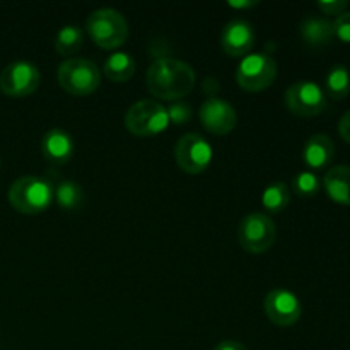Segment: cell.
I'll use <instances>...</instances> for the list:
<instances>
[{
  "label": "cell",
  "mask_w": 350,
  "mask_h": 350,
  "mask_svg": "<svg viewBox=\"0 0 350 350\" xmlns=\"http://www.w3.org/2000/svg\"><path fill=\"white\" fill-rule=\"evenodd\" d=\"M198 116L207 132L214 135H228L238 125V113L234 106L219 96H207L198 109Z\"/></svg>",
  "instance_id": "7c38bea8"
},
{
  "label": "cell",
  "mask_w": 350,
  "mask_h": 350,
  "mask_svg": "<svg viewBox=\"0 0 350 350\" xmlns=\"http://www.w3.org/2000/svg\"><path fill=\"white\" fill-rule=\"evenodd\" d=\"M41 152L53 166H64L75 152V142L64 129H51L41 137Z\"/></svg>",
  "instance_id": "5bb4252c"
},
{
  "label": "cell",
  "mask_w": 350,
  "mask_h": 350,
  "mask_svg": "<svg viewBox=\"0 0 350 350\" xmlns=\"http://www.w3.org/2000/svg\"><path fill=\"white\" fill-rule=\"evenodd\" d=\"M212 159H214V149L200 133L188 132L174 144V161L185 173H204L211 166Z\"/></svg>",
  "instance_id": "ba28073f"
},
{
  "label": "cell",
  "mask_w": 350,
  "mask_h": 350,
  "mask_svg": "<svg viewBox=\"0 0 350 350\" xmlns=\"http://www.w3.org/2000/svg\"><path fill=\"white\" fill-rule=\"evenodd\" d=\"M228 5L232 9H252L258 5V0H228Z\"/></svg>",
  "instance_id": "f1b7e54d"
},
{
  "label": "cell",
  "mask_w": 350,
  "mask_h": 350,
  "mask_svg": "<svg viewBox=\"0 0 350 350\" xmlns=\"http://www.w3.org/2000/svg\"><path fill=\"white\" fill-rule=\"evenodd\" d=\"M166 109H167V116H170V123H174V125H185L188 120H191V115H193L191 105L185 101L171 103L170 108Z\"/></svg>",
  "instance_id": "cb8c5ba5"
},
{
  "label": "cell",
  "mask_w": 350,
  "mask_h": 350,
  "mask_svg": "<svg viewBox=\"0 0 350 350\" xmlns=\"http://www.w3.org/2000/svg\"><path fill=\"white\" fill-rule=\"evenodd\" d=\"M299 34L311 48H323L334 40V24L325 17H306L299 26Z\"/></svg>",
  "instance_id": "e0dca14e"
},
{
  "label": "cell",
  "mask_w": 350,
  "mask_h": 350,
  "mask_svg": "<svg viewBox=\"0 0 350 350\" xmlns=\"http://www.w3.org/2000/svg\"><path fill=\"white\" fill-rule=\"evenodd\" d=\"M125 125L135 137H154L170 126V116L161 103L140 99L126 109Z\"/></svg>",
  "instance_id": "8992f818"
},
{
  "label": "cell",
  "mask_w": 350,
  "mask_h": 350,
  "mask_svg": "<svg viewBox=\"0 0 350 350\" xmlns=\"http://www.w3.org/2000/svg\"><path fill=\"white\" fill-rule=\"evenodd\" d=\"M41 82V72L27 60L10 62L0 72V91L9 98H26L31 96Z\"/></svg>",
  "instance_id": "30bf717a"
},
{
  "label": "cell",
  "mask_w": 350,
  "mask_h": 350,
  "mask_svg": "<svg viewBox=\"0 0 350 350\" xmlns=\"http://www.w3.org/2000/svg\"><path fill=\"white\" fill-rule=\"evenodd\" d=\"M332 24H334V36L342 43H350V10H345L335 17Z\"/></svg>",
  "instance_id": "d4e9b609"
},
{
  "label": "cell",
  "mask_w": 350,
  "mask_h": 350,
  "mask_svg": "<svg viewBox=\"0 0 350 350\" xmlns=\"http://www.w3.org/2000/svg\"><path fill=\"white\" fill-rule=\"evenodd\" d=\"M265 314L275 327H293L299 321L301 314H303V306L293 291L286 289V287H277V289L270 291L265 296Z\"/></svg>",
  "instance_id": "8fae6325"
},
{
  "label": "cell",
  "mask_w": 350,
  "mask_h": 350,
  "mask_svg": "<svg viewBox=\"0 0 350 350\" xmlns=\"http://www.w3.org/2000/svg\"><path fill=\"white\" fill-rule=\"evenodd\" d=\"M287 109L293 115L311 118L328 108V98L323 88L314 81H296L287 88L284 96Z\"/></svg>",
  "instance_id": "9c48e42d"
},
{
  "label": "cell",
  "mask_w": 350,
  "mask_h": 350,
  "mask_svg": "<svg viewBox=\"0 0 350 350\" xmlns=\"http://www.w3.org/2000/svg\"><path fill=\"white\" fill-rule=\"evenodd\" d=\"M9 204L21 214L36 215L50 208L55 200V185L44 176H21L12 181L7 191Z\"/></svg>",
  "instance_id": "7a4b0ae2"
},
{
  "label": "cell",
  "mask_w": 350,
  "mask_h": 350,
  "mask_svg": "<svg viewBox=\"0 0 350 350\" xmlns=\"http://www.w3.org/2000/svg\"><path fill=\"white\" fill-rule=\"evenodd\" d=\"M84 43V31L75 24H67L55 36V50L62 57H70L77 53Z\"/></svg>",
  "instance_id": "ffe728a7"
},
{
  "label": "cell",
  "mask_w": 350,
  "mask_h": 350,
  "mask_svg": "<svg viewBox=\"0 0 350 350\" xmlns=\"http://www.w3.org/2000/svg\"><path fill=\"white\" fill-rule=\"evenodd\" d=\"M323 187L328 197L338 205L350 207V166L337 164L325 173Z\"/></svg>",
  "instance_id": "2e32d148"
},
{
  "label": "cell",
  "mask_w": 350,
  "mask_h": 350,
  "mask_svg": "<svg viewBox=\"0 0 350 350\" xmlns=\"http://www.w3.org/2000/svg\"><path fill=\"white\" fill-rule=\"evenodd\" d=\"M256 33L252 23L246 19H232L222 29L221 44L222 50L229 55V57H245L252 51L253 44H255Z\"/></svg>",
  "instance_id": "4fadbf2b"
},
{
  "label": "cell",
  "mask_w": 350,
  "mask_h": 350,
  "mask_svg": "<svg viewBox=\"0 0 350 350\" xmlns=\"http://www.w3.org/2000/svg\"><path fill=\"white\" fill-rule=\"evenodd\" d=\"M277 228L270 215L252 212L238 226V243L245 252L265 253L275 243Z\"/></svg>",
  "instance_id": "52a82bcc"
},
{
  "label": "cell",
  "mask_w": 350,
  "mask_h": 350,
  "mask_svg": "<svg viewBox=\"0 0 350 350\" xmlns=\"http://www.w3.org/2000/svg\"><path fill=\"white\" fill-rule=\"evenodd\" d=\"M335 144L327 133H314L306 140L303 149V161L311 170H323L334 161Z\"/></svg>",
  "instance_id": "9a60e30c"
},
{
  "label": "cell",
  "mask_w": 350,
  "mask_h": 350,
  "mask_svg": "<svg viewBox=\"0 0 350 350\" xmlns=\"http://www.w3.org/2000/svg\"><path fill=\"white\" fill-rule=\"evenodd\" d=\"M321 181L313 171L304 170L294 176L293 180V190L296 191L299 197H314L320 191Z\"/></svg>",
  "instance_id": "603a6c76"
},
{
  "label": "cell",
  "mask_w": 350,
  "mask_h": 350,
  "mask_svg": "<svg viewBox=\"0 0 350 350\" xmlns=\"http://www.w3.org/2000/svg\"><path fill=\"white\" fill-rule=\"evenodd\" d=\"M325 94L327 98L340 101L350 94V70L347 65L337 64L325 75Z\"/></svg>",
  "instance_id": "d6986e66"
},
{
  "label": "cell",
  "mask_w": 350,
  "mask_h": 350,
  "mask_svg": "<svg viewBox=\"0 0 350 350\" xmlns=\"http://www.w3.org/2000/svg\"><path fill=\"white\" fill-rule=\"evenodd\" d=\"M338 133L345 142L350 144V109L342 115L340 122H338Z\"/></svg>",
  "instance_id": "4316f807"
},
{
  "label": "cell",
  "mask_w": 350,
  "mask_h": 350,
  "mask_svg": "<svg viewBox=\"0 0 350 350\" xmlns=\"http://www.w3.org/2000/svg\"><path fill=\"white\" fill-rule=\"evenodd\" d=\"M60 88L72 96H89L101 85V70L92 60L81 57L65 58L57 70Z\"/></svg>",
  "instance_id": "277c9868"
},
{
  "label": "cell",
  "mask_w": 350,
  "mask_h": 350,
  "mask_svg": "<svg viewBox=\"0 0 350 350\" xmlns=\"http://www.w3.org/2000/svg\"><path fill=\"white\" fill-rule=\"evenodd\" d=\"M84 200V191L79 183L74 180H62L55 187V202L60 205L64 211H75L82 205Z\"/></svg>",
  "instance_id": "7402d4cb"
},
{
  "label": "cell",
  "mask_w": 350,
  "mask_h": 350,
  "mask_svg": "<svg viewBox=\"0 0 350 350\" xmlns=\"http://www.w3.org/2000/svg\"><path fill=\"white\" fill-rule=\"evenodd\" d=\"M103 72L111 82H126L135 74V60L126 51H113L106 57Z\"/></svg>",
  "instance_id": "ac0fdd59"
},
{
  "label": "cell",
  "mask_w": 350,
  "mask_h": 350,
  "mask_svg": "<svg viewBox=\"0 0 350 350\" xmlns=\"http://www.w3.org/2000/svg\"><path fill=\"white\" fill-rule=\"evenodd\" d=\"M277 77L275 58L265 51L248 53L241 58L236 70V82L248 92L265 91Z\"/></svg>",
  "instance_id": "5b68a950"
},
{
  "label": "cell",
  "mask_w": 350,
  "mask_h": 350,
  "mask_svg": "<svg viewBox=\"0 0 350 350\" xmlns=\"http://www.w3.org/2000/svg\"><path fill=\"white\" fill-rule=\"evenodd\" d=\"M85 27L91 40L105 50H116L129 38V23L122 12L111 7L92 10Z\"/></svg>",
  "instance_id": "3957f363"
},
{
  "label": "cell",
  "mask_w": 350,
  "mask_h": 350,
  "mask_svg": "<svg viewBox=\"0 0 350 350\" xmlns=\"http://www.w3.org/2000/svg\"><path fill=\"white\" fill-rule=\"evenodd\" d=\"M214 350H248L238 340H222L215 345Z\"/></svg>",
  "instance_id": "83f0119b"
},
{
  "label": "cell",
  "mask_w": 350,
  "mask_h": 350,
  "mask_svg": "<svg viewBox=\"0 0 350 350\" xmlns=\"http://www.w3.org/2000/svg\"><path fill=\"white\" fill-rule=\"evenodd\" d=\"M318 9L321 10L323 14H327V16H340L342 12H345L349 7V2L347 0H320V2L317 3Z\"/></svg>",
  "instance_id": "484cf974"
},
{
  "label": "cell",
  "mask_w": 350,
  "mask_h": 350,
  "mask_svg": "<svg viewBox=\"0 0 350 350\" xmlns=\"http://www.w3.org/2000/svg\"><path fill=\"white\" fill-rule=\"evenodd\" d=\"M291 202V190L284 181H275L269 185L262 193V204L270 214H279L286 211Z\"/></svg>",
  "instance_id": "44dd1931"
},
{
  "label": "cell",
  "mask_w": 350,
  "mask_h": 350,
  "mask_svg": "<svg viewBox=\"0 0 350 350\" xmlns=\"http://www.w3.org/2000/svg\"><path fill=\"white\" fill-rule=\"evenodd\" d=\"M197 82L193 67L174 57H161L150 64L146 74L147 89L161 101H181Z\"/></svg>",
  "instance_id": "6da1fadb"
}]
</instances>
